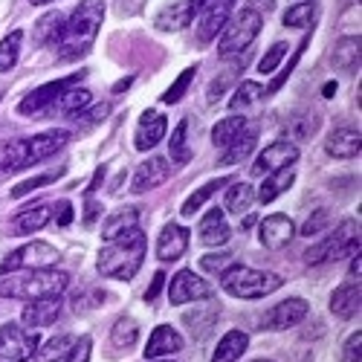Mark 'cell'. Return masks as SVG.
I'll return each instance as SVG.
<instances>
[{"mask_svg": "<svg viewBox=\"0 0 362 362\" xmlns=\"http://www.w3.org/2000/svg\"><path fill=\"white\" fill-rule=\"evenodd\" d=\"M186 136H189V119H183V122L171 131V139H168V154H171V163H177V165H186L194 154Z\"/></svg>", "mask_w": 362, "mask_h": 362, "instance_id": "32", "label": "cell"}, {"mask_svg": "<svg viewBox=\"0 0 362 362\" xmlns=\"http://www.w3.org/2000/svg\"><path fill=\"white\" fill-rule=\"evenodd\" d=\"M163 284H165V273H163V269H157V273H154V281H151V287L145 290V301H154V298L160 296Z\"/></svg>", "mask_w": 362, "mask_h": 362, "instance_id": "53", "label": "cell"}, {"mask_svg": "<svg viewBox=\"0 0 362 362\" xmlns=\"http://www.w3.org/2000/svg\"><path fill=\"white\" fill-rule=\"evenodd\" d=\"M293 180H296V171H293V165L273 171V174H269V177L264 180V186L258 189V200H261V203H273L279 194H284V192L293 186Z\"/></svg>", "mask_w": 362, "mask_h": 362, "instance_id": "30", "label": "cell"}, {"mask_svg": "<svg viewBox=\"0 0 362 362\" xmlns=\"http://www.w3.org/2000/svg\"><path fill=\"white\" fill-rule=\"evenodd\" d=\"M107 113H110V107H107V105H99V107H93V110H87V113L81 110V113H76V116H84L87 122H102Z\"/></svg>", "mask_w": 362, "mask_h": 362, "instance_id": "54", "label": "cell"}, {"mask_svg": "<svg viewBox=\"0 0 362 362\" xmlns=\"http://www.w3.org/2000/svg\"><path fill=\"white\" fill-rule=\"evenodd\" d=\"M316 21V4L310 0V4H296L284 12V23L287 26H296V29H305V26H313Z\"/></svg>", "mask_w": 362, "mask_h": 362, "instance_id": "42", "label": "cell"}, {"mask_svg": "<svg viewBox=\"0 0 362 362\" xmlns=\"http://www.w3.org/2000/svg\"><path fill=\"white\" fill-rule=\"evenodd\" d=\"M67 284H70V276L52 267L49 269H15V273L0 276V296L35 301L44 296H62Z\"/></svg>", "mask_w": 362, "mask_h": 362, "instance_id": "3", "label": "cell"}, {"mask_svg": "<svg viewBox=\"0 0 362 362\" xmlns=\"http://www.w3.org/2000/svg\"><path fill=\"white\" fill-rule=\"evenodd\" d=\"M128 84H131V78H125V81H119V84H116V87H113V90H116V93H122V90H125V87H128Z\"/></svg>", "mask_w": 362, "mask_h": 362, "instance_id": "58", "label": "cell"}, {"mask_svg": "<svg viewBox=\"0 0 362 362\" xmlns=\"http://www.w3.org/2000/svg\"><path fill=\"white\" fill-rule=\"evenodd\" d=\"M52 221V206L38 203V206H29L23 212H18L12 218V235H29V232H38Z\"/></svg>", "mask_w": 362, "mask_h": 362, "instance_id": "25", "label": "cell"}, {"mask_svg": "<svg viewBox=\"0 0 362 362\" xmlns=\"http://www.w3.org/2000/svg\"><path fill=\"white\" fill-rule=\"evenodd\" d=\"M330 221H334L330 209H316V212L305 221V226H301V235H305V238H319L322 232L330 229Z\"/></svg>", "mask_w": 362, "mask_h": 362, "instance_id": "46", "label": "cell"}, {"mask_svg": "<svg viewBox=\"0 0 362 362\" xmlns=\"http://www.w3.org/2000/svg\"><path fill=\"white\" fill-rule=\"evenodd\" d=\"M232 264H235L232 252H215V255H203L200 258V267L206 269V273H223V269H229Z\"/></svg>", "mask_w": 362, "mask_h": 362, "instance_id": "49", "label": "cell"}, {"mask_svg": "<svg viewBox=\"0 0 362 362\" xmlns=\"http://www.w3.org/2000/svg\"><path fill=\"white\" fill-rule=\"evenodd\" d=\"M229 183V180H212V183H203L186 203H183V209H180V215H183V218H192L194 212H200V209H203V203L209 200V197H212L221 186H226Z\"/></svg>", "mask_w": 362, "mask_h": 362, "instance_id": "39", "label": "cell"}, {"mask_svg": "<svg viewBox=\"0 0 362 362\" xmlns=\"http://www.w3.org/2000/svg\"><path fill=\"white\" fill-rule=\"evenodd\" d=\"M81 78H84V70H78V73H73V76H67V78H58V81H49V84H44V87H38L35 93H29V96L18 105V113H21V116H33V119H38V113H49V107L55 105V99L62 96L67 87L78 84Z\"/></svg>", "mask_w": 362, "mask_h": 362, "instance_id": "10", "label": "cell"}, {"mask_svg": "<svg viewBox=\"0 0 362 362\" xmlns=\"http://www.w3.org/2000/svg\"><path fill=\"white\" fill-rule=\"evenodd\" d=\"M148 362H160V359H148Z\"/></svg>", "mask_w": 362, "mask_h": 362, "instance_id": "61", "label": "cell"}, {"mask_svg": "<svg viewBox=\"0 0 362 362\" xmlns=\"http://www.w3.org/2000/svg\"><path fill=\"white\" fill-rule=\"evenodd\" d=\"M255 142H258V131L255 128H244L240 131L226 148H223V157H221V165H238L240 160H247L250 154H252V148H255Z\"/></svg>", "mask_w": 362, "mask_h": 362, "instance_id": "28", "label": "cell"}, {"mask_svg": "<svg viewBox=\"0 0 362 362\" xmlns=\"http://www.w3.org/2000/svg\"><path fill=\"white\" fill-rule=\"evenodd\" d=\"M356 310H359V279H348L330 296V313L339 319H351L356 316Z\"/></svg>", "mask_w": 362, "mask_h": 362, "instance_id": "22", "label": "cell"}, {"mask_svg": "<svg viewBox=\"0 0 362 362\" xmlns=\"http://www.w3.org/2000/svg\"><path fill=\"white\" fill-rule=\"evenodd\" d=\"M90 337H81L78 342H73V348L67 351V356H64V362H90Z\"/></svg>", "mask_w": 362, "mask_h": 362, "instance_id": "50", "label": "cell"}, {"mask_svg": "<svg viewBox=\"0 0 362 362\" xmlns=\"http://www.w3.org/2000/svg\"><path fill=\"white\" fill-rule=\"evenodd\" d=\"M258 33H261V12L240 9L235 18H229L223 23V33H221V41H218V55L229 58V55L250 49V44L258 38Z\"/></svg>", "mask_w": 362, "mask_h": 362, "instance_id": "6", "label": "cell"}, {"mask_svg": "<svg viewBox=\"0 0 362 362\" xmlns=\"http://www.w3.org/2000/svg\"><path fill=\"white\" fill-rule=\"evenodd\" d=\"M337 70L342 73H356L359 70V35H345L337 41L334 55H330Z\"/></svg>", "mask_w": 362, "mask_h": 362, "instance_id": "27", "label": "cell"}, {"mask_svg": "<svg viewBox=\"0 0 362 362\" xmlns=\"http://www.w3.org/2000/svg\"><path fill=\"white\" fill-rule=\"evenodd\" d=\"M235 76H238L235 70H226L223 76L212 78V84H209V90H206V102H209V105H218V102H223V96H226V90L232 87Z\"/></svg>", "mask_w": 362, "mask_h": 362, "instance_id": "47", "label": "cell"}, {"mask_svg": "<svg viewBox=\"0 0 362 362\" xmlns=\"http://www.w3.org/2000/svg\"><path fill=\"white\" fill-rule=\"evenodd\" d=\"M281 284H284L281 276L261 273V269H252L244 264H232L221 273V287L235 298H264L269 293H276Z\"/></svg>", "mask_w": 362, "mask_h": 362, "instance_id": "4", "label": "cell"}, {"mask_svg": "<svg viewBox=\"0 0 362 362\" xmlns=\"http://www.w3.org/2000/svg\"><path fill=\"white\" fill-rule=\"evenodd\" d=\"M102 18H105L102 0H81L55 38L58 58H62V62H73L78 55H87L102 29Z\"/></svg>", "mask_w": 362, "mask_h": 362, "instance_id": "1", "label": "cell"}, {"mask_svg": "<svg viewBox=\"0 0 362 362\" xmlns=\"http://www.w3.org/2000/svg\"><path fill=\"white\" fill-rule=\"evenodd\" d=\"M62 296H44V298H35L33 305H26L23 313H21V322L33 330V327H47L58 319V313H62Z\"/></svg>", "mask_w": 362, "mask_h": 362, "instance_id": "17", "label": "cell"}, {"mask_svg": "<svg viewBox=\"0 0 362 362\" xmlns=\"http://www.w3.org/2000/svg\"><path fill=\"white\" fill-rule=\"evenodd\" d=\"M310 313V305L305 298H287V301H279V305H273L267 313H264V327L267 330H287L293 325H298L301 319H305Z\"/></svg>", "mask_w": 362, "mask_h": 362, "instance_id": "12", "label": "cell"}, {"mask_svg": "<svg viewBox=\"0 0 362 362\" xmlns=\"http://www.w3.org/2000/svg\"><path fill=\"white\" fill-rule=\"evenodd\" d=\"M145 258V232L139 226L122 232L119 238L107 240V247L99 252L96 269L105 279H119V281H131Z\"/></svg>", "mask_w": 362, "mask_h": 362, "instance_id": "2", "label": "cell"}, {"mask_svg": "<svg viewBox=\"0 0 362 362\" xmlns=\"http://www.w3.org/2000/svg\"><path fill=\"white\" fill-rule=\"evenodd\" d=\"M70 221H73V206L62 200L58 203V226H70Z\"/></svg>", "mask_w": 362, "mask_h": 362, "instance_id": "55", "label": "cell"}, {"mask_svg": "<svg viewBox=\"0 0 362 362\" xmlns=\"http://www.w3.org/2000/svg\"><path fill=\"white\" fill-rule=\"evenodd\" d=\"M64 26V15L62 12H47L38 23H35V44H55L58 33Z\"/></svg>", "mask_w": 362, "mask_h": 362, "instance_id": "38", "label": "cell"}, {"mask_svg": "<svg viewBox=\"0 0 362 362\" xmlns=\"http://www.w3.org/2000/svg\"><path fill=\"white\" fill-rule=\"evenodd\" d=\"M194 76H197V67H189V70L180 73V76H177V81H174V84L165 90V93H163V102H165V105H177L180 99L186 96V90L192 87Z\"/></svg>", "mask_w": 362, "mask_h": 362, "instance_id": "43", "label": "cell"}, {"mask_svg": "<svg viewBox=\"0 0 362 362\" xmlns=\"http://www.w3.org/2000/svg\"><path fill=\"white\" fill-rule=\"evenodd\" d=\"M232 99H229V107L232 110H240V107H247V105H255L261 96H264V87L258 81H240V87L232 90Z\"/></svg>", "mask_w": 362, "mask_h": 362, "instance_id": "41", "label": "cell"}, {"mask_svg": "<svg viewBox=\"0 0 362 362\" xmlns=\"http://www.w3.org/2000/svg\"><path fill=\"white\" fill-rule=\"evenodd\" d=\"M168 177H171V165H168V160H163V157H151L148 163H142V165L136 168L134 183H131V192H134V194H145V192H151V189L163 186Z\"/></svg>", "mask_w": 362, "mask_h": 362, "instance_id": "16", "label": "cell"}, {"mask_svg": "<svg viewBox=\"0 0 362 362\" xmlns=\"http://www.w3.org/2000/svg\"><path fill=\"white\" fill-rule=\"evenodd\" d=\"M212 296L209 287L200 276H194L192 269H180V273L168 281V301L171 305H189V301H200Z\"/></svg>", "mask_w": 362, "mask_h": 362, "instance_id": "11", "label": "cell"}, {"mask_svg": "<svg viewBox=\"0 0 362 362\" xmlns=\"http://www.w3.org/2000/svg\"><path fill=\"white\" fill-rule=\"evenodd\" d=\"M197 232H200V244L206 247H223L232 238V229L223 218V209H209V215L200 221Z\"/></svg>", "mask_w": 362, "mask_h": 362, "instance_id": "21", "label": "cell"}, {"mask_svg": "<svg viewBox=\"0 0 362 362\" xmlns=\"http://www.w3.org/2000/svg\"><path fill=\"white\" fill-rule=\"evenodd\" d=\"M62 174H64V168L47 171V174H41V177H29V180H23L21 186H15V189H12V197H23V194H29V192H38V189H44V186L55 183V180L62 177Z\"/></svg>", "mask_w": 362, "mask_h": 362, "instance_id": "44", "label": "cell"}, {"mask_svg": "<svg viewBox=\"0 0 362 362\" xmlns=\"http://www.w3.org/2000/svg\"><path fill=\"white\" fill-rule=\"evenodd\" d=\"M58 250L47 240H33V244H26L15 252L6 255V261L0 264V276L4 273H15V269H49L58 264Z\"/></svg>", "mask_w": 362, "mask_h": 362, "instance_id": "7", "label": "cell"}, {"mask_svg": "<svg viewBox=\"0 0 362 362\" xmlns=\"http://www.w3.org/2000/svg\"><path fill=\"white\" fill-rule=\"evenodd\" d=\"M136 223H139V212H136V209H119L116 215H110V218L105 221L102 238H105V240H113V238H119L122 232L134 229Z\"/></svg>", "mask_w": 362, "mask_h": 362, "instance_id": "34", "label": "cell"}, {"mask_svg": "<svg viewBox=\"0 0 362 362\" xmlns=\"http://www.w3.org/2000/svg\"><path fill=\"white\" fill-rule=\"evenodd\" d=\"M218 316L215 305H209L206 310H194V313H186V325L194 330V327H209V322H212Z\"/></svg>", "mask_w": 362, "mask_h": 362, "instance_id": "51", "label": "cell"}, {"mask_svg": "<svg viewBox=\"0 0 362 362\" xmlns=\"http://www.w3.org/2000/svg\"><path fill=\"white\" fill-rule=\"evenodd\" d=\"M189 250V229L177 226V223H165L160 238H157V258L160 261H177L183 258Z\"/></svg>", "mask_w": 362, "mask_h": 362, "instance_id": "18", "label": "cell"}, {"mask_svg": "<svg viewBox=\"0 0 362 362\" xmlns=\"http://www.w3.org/2000/svg\"><path fill=\"white\" fill-rule=\"evenodd\" d=\"M359 255H354V261H351V279H359Z\"/></svg>", "mask_w": 362, "mask_h": 362, "instance_id": "56", "label": "cell"}, {"mask_svg": "<svg viewBox=\"0 0 362 362\" xmlns=\"http://www.w3.org/2000/svg\"><path fill=\"white\" fill-rule=\"evenodd\" d=\"M33 6H44V4H49V0H29Z\"/></svg>", "mask_w": 362, "mask_h": 362, "instance_id": "59", "label": "cell"}, {"mask_svg": "<svg viewBox=\"0 0 362 362\" xmlns=\"http://www.w3.org/2000/svg\"><path fill=\"white\" fill-rule=\"evenodd\" d=\"M319 125H322L319 113H313V110H296V113H290L284 131H287V136L296 139V142H310V139L316 136Z\"/></svg>", "mask_w": 362, "mask_h": 362, "instance_id": "26", "label": "cell"}, {"mask_svg": "<svg viewBox=\"0 0 362 362\" xmlns=\"http://www.w3.org/2000/svg\"><path fill=\"white\" fill-rule=\"evenodd\" d=\"M359 148H362V136H359V131H351V128L334 131L325 142V151L334 160H354L359 154Z\"/></svg>", "mask_w": 362, "mask_h": 362, "instance_id": "24", "label": "cell"}, {"mask_svg": "<svg viewBox=\"0 0 362 362\" xmlns=\"http://www.w3.org/2000/svg\"><path fill=\"white\" fill-rule=\"evenodd\" d=\"M287 49H290V44H284V41H279V44H273L267 52H264V58L258 62V73L261 76H273L276 70H279V64H281V58L287 55Z\"/></svg>", "mask_w": 362, "mask_h": 362, "instance_id": "45", "label": "cell"}, {"mask_svg": "<svg viewBox=\"0 0 362 362\" xmlns=\"http://www.w3.org/2000/svg\"><path fill=\"white\" fill-rule=\"evenodd\" d=\"M183 337L177 334L171 325H160L154 334L148 339V348H145V359H163V356H171L177 351H183Z\"/></svg>", "mask_w": 362, "mask_h": 362, "instance_id": "20", "label": "cell"}, {"mask_svg": "<svg viewBox=\"0 0 362 362\" xmlns=\"http://www.w3.org/2000/svg\"><path fill=\"white\" fill-rule=\"evenodd\" d=\"M252 362H273V359H252Z\"/></svg>", "mask_w": 362, "mask_h": 362, "instance_id": "60", "label": "cell"}, {"mask_svg": "<svg viewBox=\"0 0 362 362\" xmlns=\"http://www.w3.org/2000/svg\"><path fill=\"white\" fill-rule=\"evenodd\" d=\"M298 160V148L293 142H273V145H267L255 165H252V177H261V174H273L279 168H287Z\"/></svg>", "mask_w": 362, "mask_h": 362, "instance_id": "13", "label": "cell"}, {"mask_svg": "<svg viewBox=\"0 0 362 362\" xmlns=\"http://www.w3.org/2000/svg\"><path fill=\"white\" fill-rule=\"evenodd\" d=\"M359 345H362V334L356 330V334L348 337V342H345V348H342V362H359V356H362Z\"/></svg>", "mask_w": 362, "mask_h": 362, "instance_id": "52", "label": "cell"}, {"mask_svg": "<svg viewBox=\"0 0 362 362\" xmlns=\"http://www.w3.org/2000/svg\"><path fill=\"white\" fill-rule=\"evenodd\" d=\"M359 255V226L356 221H342V226L337 232H330L325 240H319L316 247H310L305 252V261L310 267L322 264V261H342V258H354Z\"/></svg>", "mask_w": 362, "mask_h": 362, "instance_id": "5", "label": "cell"}, {"mask_svg": "<svg viewBox=\"0 0 362 362\" xmlns=\"http://www.w3.org/2000/svg\"><path fill=\"white\" fill-rule=\"evenodd\" d=\"M90 90L87 87H67L62 96L55 99V105L49 107V110H58V113H67V116H76V113H81L87 105H90Z\"/></svg>", "mask_w": 362, "mask_h": 362, "instance_id": "31", "label": "cell"}, {"mask_svg": "<svg viewBox=\"0 0 362 362\" xmlns=\"http://www.w3.org/2000/svg\"><path fill=\"white\" fill-rule=\"evenodd\" d=\"M21 47H23V33L21 29H12V33L0 41V73L15 70L18 58H21Z\"/></svg>", "mask_w": 362, "mask_h": 362, "instance_id": "35", "label": "cell"}, {"mask_svg": "<svg viewBox=\"0 0 362 362\" xmlns=\"http://www.w3.org/2000/svg\"><path fill=\"white\" fill-rule=\"evenodd\" d=\"M70 345H73V337H67V334L55 337V339H49L44 348H38L33 354V362H58V359H64Z\"/></svg>", "mask_w": 362, "mask_h": 362, "instance_id": "40", "label": "cell"}, {"mask_svg": "<svg viewBox=\"0 0 362 362\" xmlns=\"http://www.w3.org/2000/svg\"><path fill=\"white\" fill-rule=\"evenodd\" d=\"M235 6V0H197L194 9V33L200 44H212L223 23L229 21V12Z\"/></svg>", "mask_w": 362, "mask_h": 362, "instance_id": "8", "label": "cell"}, {"mask_svg": "<svg viewBox=\"0 0 362 362\" xmlns=\"http://www.w3.org/2000/svg\"><path fill=\"white\" fill-rule=\"evenodd\" d=\"M168 131V122H165V116L157 113V110H145L139 116V125H136V151H151L154 145H160V139L165 136Z\"/></svg>", "mask_w": 362, "mask_h": 362, "instance_id": "19", "label": "cell"}, {"mask_svg": "<svg viewBox=\"0 0 362 362\" xmlns=\"http://www.w3.org/2000/svg\"><path fill=\"white\" fill-rule=\"evenodd\" d=\"M325 96H327V99L337 96V81H327V84H325Z\"/></svg>", "mask_w": 362, "mask_h": 362, "instance_id": "57", "label": "cell"}, {"mask_svg": "<svg viewBox=\"0 0 362 362\" xmlns=\"http://www.w3.org/2000/svg\"><path fill=\"white\" fill-rule=\"evenodd\" d=\"M29 157H33V165L52 157L55 151H62L67 142H70V131H47V134H38V136H29Z\"/></svg>", "mask_w": 362, "mask_h": 362, "instance_id": "23", "label": "cell"}, {"mask_svg": "<svg viewBox=\"0 0 362 362\" xmlns=\"http://www.w3.org/2000/svg\"><path fill=\"white\" fill-rule=\"evenodd\" d=\"M293 235H296V226H293V221H290L287 215H269V218H264L261 226H258L261 247L269 250V252L284 250L290 240H293Z\"/></svg>", "mask_w": 362, "mask_h": 362, "instance_id": "14", "label": "cell"}, {"mask_svg": "<svg viewBox=\"0 0 362 362\" xmlns=\"http://www.w3.org/2000/svg\"><path fill=\"white\" fill-rule=\"evenodd\" d=\"M41 339L29 327L21 325H4L0 327V359L6 362H26L38 351Z\"/></svg>", "mask_w": 362, "mask_h": 362, "instance_id": "9", "label": "cell"}, {"mask_svg": "<svg viewBox=\"0 0 362 362\" xmlns=\"http://www.w3.org/2000/svg\"><path fill=\"white\" fill-rule=\"evenodd\" d=\"M197 9V0H171L168 6H163L154 18V26L160 33H180L186 23H192Z\"/></svg>", "mask_w": 362, "mask_h": 362, "instance_id": "15", "label": "cell"}, {"mask_svg": "<svg viewBox=\"0 0 362 362\" xmlns=\"http://www.w3.org/2000/svg\"><path fill=\"white\" fill-rule=\"evenodd\" d=\"M305 47H310V35H305V41H301V44H298L296 55L290 58V64H287V67L281 70V76H279V78H273V84H269V87L264 90V96H273V93H276V90H279V87H281V84H284V81L290 78V73H293V67L298 64V58H301V52H305Z\"/></svg>", "mask_w": 362, "mask_h": 362, "instance_id": "48", "label": "cell"}, {"mask_svg": "<svg viewBox=\"0 0 362 362\" xmlns=\"http://www.w3.org/2000/svg\"><path fill=\"white\" fill-rule=\"evenodd\" d=\"M110 342L113 348H125V351L134 348L139 342V325L134 319H119L110 330Z\"/></svg>", "mask_w": 362, "mask_h": 362, "instance_id": "37", "label": "cell"}, {"mask_svg": "<svg viewBox=\"0 0 362 362\" xmlns=\"http://www.w3.org/2000/svg\"><path fill=\"white\" fill-rule=\"evenodd\" d=\"M244 128H247V116H226V119H221V122L212 128L215 148H226Z\"/></svg>", "mask_w": 362, "mask_h": 362, "instance_id": "36", "label": "cell"}, {"mask_svg": "<svg viewBox=\"0 0 362 362\" xmlns=\"http://www.w3.org/2000/svg\"><path fill=\"white\" fill-rule=\"evenodd\" d=\"M252 200H255V192L250 183H232L229 192H226V203L223 209L232 215H247L250 209H252Z\"/></svg>", "mask_w": 362, "mask_h": 362, "instance_id": "33", "label": "cell"}, {"mask_svg": "<svg viewBox=\"0 0 362 362\" xmlns=\"http://www.w3.org/2000/svg\"><path fill=\"white\" fill-rule=\"evenodd\" d=\"M247 348H250V337L244 334V330H229V334L218 342V348L212 354V362H238Z\"/></svg>", "mask_w": 362, "mask_h": 362, "instance_id": "29", "label": "cell"}]
</instances>
